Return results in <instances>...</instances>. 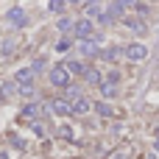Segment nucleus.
Listing matches in <instances>:
<instances>
[{"mask_svg":"<svg viewBox=\"0 0 159 159\" xmlns=\"http://www.w3.org/2000/svg\"><path fill=\"white\" fill-rule=\"evenodd\" d=\"M50 84H53V87H59V89L70 87V70H67V64H64V61H61V64H56V67L50 70Z\"/></svg>","mask_w":159,"mask_h":159,"instance_id":"obj_1","label":"nucleus"},{"mask_svg":"<svg viewBox=\"0 0 159 159\" xmlns=\"http://www.w3.org/2000/svg\"><path fill=\"white\" fill-rule=\"evenodd\" d=\"M92 31H95L92 20H89V17H84V20H78V22H75V31H73V34H75L78 39H89V36H92Z\"/></svg>","mask_w":159,"mask_h":159,"instance_id":"obj_2","label":"nucleus"},{"mask_svg":"<svg viewBox=\"0 0 159 159\" xmlns=\"http://www.w3.org/2000/svg\"><path fill=\"white\" fill-rule=\"evenodd\" d=\"M98 36H89V39H81V56H101V48H98V42H95Z\"/></svg>","mask_w":159,"mask_h":159,"instance_id":"obj_3","label":"nucleus"},{"mask_svg":"<svg viewBox=\"0 0 159 159\" xmlns=\"http://www.w3.org/2000/svg\"><path fill=\"white\" fill-rule=\"evenodd\" d=\"M145 56H148V50H145V45H140V42H134V45L126 48V59H131V61H143Z\"/></svg>","mask_w":159,"mask_h":159,"instance_id":"obj_4","label":"nucleus"},{"mask_svg":"<svg viewBox=\"0 0 159 159\" xmlns=\"http://www.w3.org/2000/svg\"><path fill=\"white\" fill-rule=\"evenodd\" d=\"M50 109H53L56 115H73V103H70L67 98H53V101H50Z\"/></svg>","mask_w":159,"mask_h":159,"instance_id":"obj_5","label":"nucleus"},{"mask_svg":"<svg viewBox=\"0 0 159 159\" xmlns=\"http://www.w3.org/2000/svg\"><path fill=\"white\" fill-rule=\"evenodd\" d=\"M89 109H92V101L89 98H75L73 101V115L84 117V115H89Z\"/></svg>","mask_w":159,"mask_h":159,"instance_id":"obj_6","label":"nucleus"},{"mask_svg":"<svg viewBox=\"0 0 159 159\" xmlns=\"http://www.w3.org/2000/svg\"><path fill=\"white\" fill-rule=\"evenodd\" d=\"M6 20H8V22H11L14 28H22V25L28 22V17H25V11H22V8H11Z\"/></svg>","mask_w":159,"mask_h":159,"instance_id":"obj_7","label":"nucleus"},{"mask_svg":"<svg viewBox=\"0 0 159 159\" xmlns=\"http://www.w3.org/2000/svg\"><path fill=\"white\" fill-rule=\"evenodd\" d=\"M36 115H42V106H39V103H28V106H22L20 120H34Z\"/></svg>","mask_w":159,"mask_h":159,"instance_id":"obj_8","label":"nucleus"},{"mask_svg":"<svg viewBox=\"0 0 159 159\" xmlns=\"http://www.w3.org/2000/svg\"><path fill=\"white\" fill-rule=\"evenodd\" d=\"M134 6H137V0H115V3H112V11H115V14H126V11H131Z\"/></svg>","mask_w":159,"mask_h":159,"instance_id":"obj_9","label":"nucleus"},{"mask_svg":"<svg viewBox=\"0 0 159 159\" xmlns=\"http://www.w3.org/2000/svg\"><path fill=\"white\" fill-rule=\"evenodd\" d=\"M81 78H84V81H87V84H103V78H101V73H98V70H95V67H87V70H84V75H81Z\"/></svg>","mask_w":159,"mask_h":159,"instance_id":"obj_10","label":"nucleus"},{"mask_svg":"<svg viewBox=\"0 0 159 159\" xmlns=\"http://www.w3.org/2000/svg\"><path fill=\"white\" fill-rule=\"evenodd\" d=\"M34 67H28V70H17V75H14V81L17 84H31V78H34Z\"/></svg>","mask_w":159,"mask_h":159,"instance_id":"obj_11","label":"nucleus"},{"mask_svg":"<svg viewBox=\"0 0 159 159\" xmlns=\"http://www.w3.org/2000/svg\"><path fill=\"white\" fill-rule=\"evenodd\" d=\"M56 28H59L61 34H67V31H75V22H73L70 17H59V22H56Z\"/></svg>","mask_w":159,"mask_h":159,"instance_id":"obj_12","label":"nucleus"},{"mask_svg":"<svg viewBox=\"0 0 159 159\" xmlns=\"http://www.w3.org/2000/svg\"><path fill=\"white\" fill-rule=\"evenodd\" d=\"M123 22H126V25H129L134 34H145V25H143L140 20H134V17H123Z\"/></svg>","mask_w":159,"mask_h":159,"instance_id":"obj_13","label":"nucleus"},{"mask_svg":"<svg viewBox=\"0 0 159 159\" xmlns=\"http://www.w3.org/2000/svg\"><path fill=\"white\" fill-rule=\"evenodd\" d=\"M115 17H117V14H115V11H112V6H109L106 11H101V14H98V22H101V25H109V22H115Z\"/></svg>","mask_w":159,"mask_h":159,"instance_id":"obj_14","label":"nucleus"},{"mask_svg":"<svg viewBox=\"0 0 159 159\" xmlns=\"http://www.w3.org/2000/svg\"><path fill=\"white\" fill-rule=\"evenodd\" d=\"M84 14H101V0H87L84 3Z\"/></svg>","mask_w":159,"mask_h":159,"instance_id":"obj_15","label":"nucleus"},{"mask_svg":"<svg viewBox=\"0 0 159 159\" xmlns=\"http://www.w3.org/2000/svg\"><path fill=\"white\" fill-rule=\"evenodd\" d=\"M67 70H70V73H78V75H84V70H87V67H84L81 61H75V59H70V61H67Z\"/></svg>","mask_w":159,"mask_h":159,"instance_id":"obj_16","label":"nucleus"},{"mask_svg":"<svg viewBox=\"0 0 159 159\" xmlns=\"http://www.w3.org/2000/svg\"><path fill=\"white\" fill-rule=\"evenodd\" d=\"M101 92H103L106 98H112V95H117V84H112V81H106V84H101Z\"/></svg>","mask_w":159,"mask_h":159,"instance_id":"obj_17","label":"nucleus"},{"mask_svg":"<svg viewBox=\"0 0 159 159\" xmlns=\"http://www.w3.org/2000/svg\"><path fill=\"white\" fill-rule=\"evenodd\" d=\"M64 98H67V101H70V103H73V101H75V98H81V92H78V89H75V87H64Z\"/></svg>","mask_w":159,"mask_h":159,"instance_id":"obj_18","label":"nucleus"},{"mask_svg":"<svg viewBox=\"0 0 159 159\" xmlns=\"http://www.w3.org/2000/svg\"><path fill=\"white\" fill-rule=\"evenodd\" d=\"M95 112H98L101 117H112V106H109V103H98V106H95Z\"/></svg>","mask_w":159,"mask_h":159,"instance_id":"obj_19","label":"nucleus"},{"mask_svg":"<svg viewBox=\"0 0 159 159\" xmlns=\"http://www.w3.org/2000/svg\"><path fill=\"white\" fill-rule=\"evenodd\" d=\"M134 11H137V17H148V14H151V8H148L145 3H137V6H134Z\"/></svg>","mask_w":159,"mask_h":159,"instance_id":"obj_20","label":"nucleus"},{"mask_svg":"<svg viewBox=\"0 0 159 159\" xmlns=\"http://www.w3.org/2000/svg\"><path fill=\"white\" fill-rule=\"evenodd\" d=\"M17 87H20V95H25V98L34 95V84H17Z\"/></svg>","mask_w":159,"mask_h":159,"instance_id":"obj_21","label":"nucleus"},{"mask_svg":"<svg viewBox=\"0 0 159 159\" xmlns=\"http://www.w3.org/2000/svg\"><path fill=\"white\" fill-rule=\"evenodd\" d=\"M59 134H61L64 140H73V129H70V126H59Z\"/></svg>","mask_w":159,"mask_h":159,"instance_id":"obj_22","label":"nucleus"},{"mask_svg":"<svg viewBox=\"0 0 159 159\" xmlns=\"http://www.w3.org/2000/svg\"><path fill=\"white\" fill-rule=\"evenodd\" d=\"M50 11H64V0H50Z\"/></svg>","mask_w":159,"mask_h":159,"instance_id":"obj_23","label":"nucleus"},{"mask_svg":"<svg viewBox=\"0 0 159 159\" xmlns=\"http://www.w3.org/2000/svg\"><path fill=\"white\" fill-rule=\"evenodd\" d=\"M45 64H48V61H45V59L39 56V59H34V64H31V67H34V70L39 73V70H45Z\"/></svg>","mask_w":159,"mask_h":159,"instance_id":"obj_24","label":"nucleus"},{"mask_svg":"<svg viewBox=\"0 0 159 159\" xmlns=\"http://www.w3.org/2000/svg\"><path fill=\"white\" fill-rule=\"evenodd\" d=\"M8 140H11V145H17V148H25V140H22V137H17V134H11Z\"/></svg>","mask_w":159,"mask_h":159,"instance_id":"obj_25","label":"nucleus"},{"mask_svg":"<svg viewBox=\"0 0 159 159\" xmlns=\"http://www.w3.org/2000/svg\"><path fill=\"white\" fill-rule=\"evenodd\" d=\"M70 45H73V42H70V39H61V42H59V45H56V50H61V53H64V50H70Z\"/></svg>","mask_w":159,"mask_h":159,"instance_id":"obj_26","label":"nucleus"},{"mask_svg":"<svg viewBox=\"0 0 159 159\" xmlns=\"http://www.w3.org/2000/svg\"><path fill=\"white\" fill-rule=\"evenodd\" d=\"M106 81H112V84H117V81H120V73H117V70H112V73H109V78H106Z\"/></svg>","mask_w":159,"mask_h":159,"instance_id":"obj_27","label":"nucleus"},{"mask_svg":"<svg viewBox=\"0 0 159 159\" xmlns=\"http://www.w3.org/2000/svg\"><path fill=\"white\" fill-rule=\"evenodd\" d=\"M126 157H129V151H115L109 159H126Z\"/></svg>","mask_w":159,"mask_h":159,"instance_id":"obj_28","label":"nucleus"},{"mask_svg":"<svg viewBox=\"0 0 159 159\" xmlns=\"http://www.w3.org/2000/svg\"><path fill=\"white\" fill-rule=\"evenodd\" d=\"M0 159H8V154H0Z\"/></svg>","mask_w":159,"mask_h":159,"instance_id":"obj_29","label":"nucleus"},{"mask_svg":"<svg viewBox=\"0 0 159 159\" xmlns=\"http://www.w3.org/2000/svg\"><path fill=\"white\" fill-rule=\"evenodd\" d=\"M151 159H157V157H154V154H151Z\"/></svg>","mask_w":159,"mask_h":159,"instance_id":"obj_30","label":"nucleus"}]
</instances>
